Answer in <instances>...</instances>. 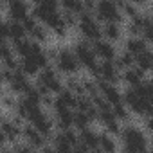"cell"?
<instances>
[{"label": "cell", "instance_id": "cell-1", "mask_svg": "<svg viewBox=\"0 0 153 153\" xmlns=\"http://www.w3.org/2000/svg\"><path fill=\"white\" fill-rule=\"evenodd\" d=\"M123 140L126 146V151L131 153H146V137L144 133L135 126H126L123 130Z\"/></svg>", "mask_w": 153, "mask_h": 153}, {"label": "cell", "instance_id": "cell-2", "mask_svg": "<svg viewBox=\"0 0 153 153\" xmlns=\"http://www.w3.org/2000/svg\"><path fill=\"white\" fill-rule=\"evenodd\" d=\"M94 15L99 18V20H105L106 24L108 22H121L123 20V13L119 11V4H114L110 0H101V2L96 4V9H94Z\"/></svg>", "mask_w": 153, "mask_h": 153}, {"label": "cell", "instance_id": "cell-3", "mask_svg": "<svg viewBox=\"0 0 153 153\" xmlns=\"http://www.w3.org/2000/svg\"><path fill=\"white\" fill-rule=\"evenodd\" d=\"M78 25H79V31H81V34L85 38L94 40V42H99L101 40V27H99L97 20L92 16V13H87V11L81 13Z\"/></svg>", "mask_w": 153, "mask_h": 153}, {"label": "cell", "instance_id": "cell-4", "mask_svg": "<svg viewBox=\"0 0 153 153\" xmlns=\"http://www.w3.org/2000/svg\"><path fill=\"white\" fill-rule=\"evenodd\" d=\"M74 54H76V58H78V61L83 65V67H87L88 70H96L99 65H97V56H96V52H94V47H90L87 42H78L76 43V47H74Z\"/></svg>", "mask_w": 153, "mask_h": 153}, {"label": "cell", "instance_id": "cell-5", "mask_svg": "<svg viewBox=\"0 0 153 153\" xmlns=\"http://www.w3.org/2000/svg\"><path fill=\"white\" fill-rule=\"evenodd\" d=\"M56 63H58V68L63 74H74V72H78V68H79V61H78L76 54L70 49H61L58 52Z\"/></svg>", "mask_w": 153, "mask_h": 153}, {"label": "cell", "instance_id": "cell-6", "mask_svg": "<svg viewBox=\"0 0 153 153\" xmlns=\"http://www.w3.org/2000/svg\"><path fill=\"white\" fill-rule=\"evenodd\" d=\"M97 87H99V92L103 94V97L108 101L110 106H115V105L123 103V96H121V92L117 90L115 85H112V83H108L105 79H99L97 81Z\"/></svg>", "mask_w": 153, "mask_h": 153}, {"label": "cell", "instance_id": "cell-7", "mask_svg": "<svg viewBox=\"0 0 153 153\" xmlns=\"http://www.w3.org/2000/svg\"><path fill=\"white\" fill-rule=\"evenodd\" d=\"M54 13H58V4L54 2V0H42V2H38L33 7V16L36 20H43L45 22Z\"/></svg>", "mask_w": 153, "mask_h": 153}, {"label": "cell", "instance_id": "cell-8", "mask_svg": "<svg viewBox=\"0 0 153 153\" xmlns=\"http://www.w3.org/2000/svg\"><path fill=\"white\" fill-rule=\"evenodd\" d=\"M31 123H33V126L45 137V135H49L51 131H52V121H51V117L47 115V114H43L42 110L40 112H36L31 119H29Z\"/></svg>", "mask_w": 153, "mask_h": 153}, {"label": "cell", "instance_id": "cell-9", "mask_svg": "<svg viewBox=\"0 0 153 153\" xmlns=\"http://www.w3.org/2000/svg\"><path fill=\"white\" fill-rule=\"evenodd\" d=\"M99 76L101 79L114 85L115 81H119V67L115 65V61H103L99 65Z\"/></svg>", "mask_w": 153, "mask_h": 153}, {"label": "cell", "instance_id": "cell-10", "mask_svg": "<svg viewBox=\"0 0 153 153\" xmlns=\"http://www.w3.org/2000/svg\"><path fill=\"white\" fill-rule=\"evenodd\" d=\"M94 52H96V56H101L103 61H114L115 59V47L108 40L94 42Z\"/></svg>", "mask_w": 153, "mask_h": 153}, {"label": "cell", "instance_id": "cell-11", "mask_svg": "<svg viewBox=\"0 0 153 153\" xmlns=\"http://www.w3.org/2000/svg\"><path fill=\"white\" fill-rule=\"evenodd\" d=\"M7 9H9V15H11V20H16V22H24L25 18H29V7L25 2H20V0H15V2H9L7 4Z\"/></svg>", "mask_w": 153, "mask_h": 153}, {"label": "cell", "instance_id": "cell-12", "mask_svg": "<svg viewBox=\"0 0 153 153\" xmlns=\"http://www.w3.org/2000/svg\"><path fill=\"white\" fill-rule=\"evenodd\" d=\"M79 144L83 148H87L88 151H92V149L94 151H99V135H96L92 130L85 128L79 133Z\"/></svg>", "mask_w": 153, "mask_h": 153}, {"label": "cell", "instance_id": "cell-13", "mask_svg": "<svg viewBox=\"0 0 153 153\" xmlns=\"http://www.w3.org/2000/svg\"><path fill=\"white\" fill-rule=\"evenodd\" d=\"M9 85H11V90H13V92H24V94H25V92L31 88V85H29V81H27V76H25L20 68H16V70L13 72V78H11Z\"/></svg>", "mask_w": 153, "mask_h": 153}, {"label": "cell", "instance_id": "cell-14", "mask_svg": "<svg viewBox=\"0 0 153 153\" xmlns=\"http://www.w3.org/2000/svg\"><path fill=\"white\" fill-rule=\"evenodd\" d=\"M56 124H58V128L61 131H65V130L74 126V114L70 112V108L65 106V108H58L56 110Z\"/></svg>", "mask_w": 153, "mask_h": 153}, {"label": "cell", "instance_id": "cell-15", "mask_svg": "<svg viewBox=\"0 0 153 153\" xmlns=\"http://www.w3.org/2000/svg\"><path fill=\"white\" fill-rule=\"evenodd\" d=\"M45 24L54 31V34H58V36H65V34H67V24H65L63 15H61L59 11L54 13V15H51V16L45 20Z\"/></svg>", "mask_w": 153, "mask_h": 153}, {"label": "cell", "instance_id": "cell-16", "mask_svg": "<svg viewBox=\"0 0 153 153\" xmlns=\"http://www.w3.org/2000/svg\"><path fill=\"white\" fill-rule=\"evenodd\" d=\"M22 133H24V137L27 139V142L33 146V148H43L45 144H43V135L31 124V126H24L22 128Z\"/></svg>", "mask_w": 153, "mask_h": 153}, {"label": "cell", "instance_id": "cell-17", "mask_svg": "<svg viewBox=\"0 0 153 153\" xmlns=\"http://www.w3.org/2000/svg\"><path fill=\"white\" fill-rule=\"evenodd\" d=\"M126 51H128L130 54H133V56H139L140 52L148 51V49H146V40L140 38V36H130V38L126 40Z\"/></svg>", "mask_w": 153, "mask_h": 153}, {"label": "cell", "instance_id": "cell-18", "mask_svg": "<svg viewBox=\"0 0 153 153\" xmlns=\"http://www.w3.org/2000/svg\"><path fill=\"white\" fill-rule=\"evenodd\" d=\"M142 70L140 68H128V70H124L123 72V79L130 85V87H139L140 83H142Z\"/></svg>", "mask_w": 153, "mask_h": 153}, {"label": "cell", "instance_id": "cell-19", "mask_svg": "<svg viewBox=\"0 0 153 153\" xmlns=\"http://www.w3.org/2000/svg\"><path fill=\"white\" fill-rule=\"evenodd\" d=\"M52 148L56 149V153H74V149H76L72 144H68V140L63 137V133L54 135V139H52Z\"/></svg>", "mask_w": 153, "mask_h": 153}, {"label": "cell", "instance_id": "cell-20", "mask_svg": "<svg viewBox=\"0 0 153 153\" xmlns=\"http://www.w3.org/2000/svg\"><path fill=\"white\" fill-rule=\"evenodd\" d=\"M20 133V128L13 121H4L2 123V139L4 140H15V137Z\"/></svg>", "mask_w": 153, "mask_h": 153}, {"label": "cell", "instance_id": "cell-21", "mask_svg": "<svg viewBox=\"0 0 153 153\" xmlns=\"http://www.w3.org/2000/svg\"><path fill=\"white\" fill-rule=\"evenodd\" d=\"M99 151L101 153H115L117 151V144L108 133H101L99 135Z\"/></svg>", "mask_w": 153, "mask_h": 153}, {"label": "cell", "instance_id": "cell-22", "mask_svg": "<svg viewBox=\"0 0 153 153\" xmlns=\"http://www.w3.org/2000/svg\"><path fill=\"white\" fill-rule=\"evenodd\" d=\"M142 38L148 43H153V16L142 13Z\"/></svg>", "mask_w": 153, "mask_h": 153}, {"label": "cell", "instance_id": "cell-23", "mask_svg": "<svg viewBox=\"0 0 153 153\" xmlns=\"http://www.w3.org/2000/svg\"><path fill=\"white\" fill-rule=\"evenodd\" d=\"M135 63H137V68H140L142 72L151 68V63H153V52L151 51H144L140 52L139 56H135Z\"/></svg>", "mask_w": 153, "mask_h": 153}, {"label": "cell", "instance_id": "cell-24", "mask_svg": "<svg viewBox=\"0 0 153 153\" xmlns=\"http://www.w3.org/2000/svg\"><path fill=\"white\" fill-rule=\"evenodd\" d=\"M24 33H25V27L22 22L9 20V38H13V42L24 40Z\"/></svg>", "mask_w": 153, "mask_h": 153}, {"label": "cell", "instance_id": "cell-25", "mask_svg": "<svg viewBox=\"0 0 153 153\" xmlns=\"http://www.w3.org/2000/svg\"><path fill=\"white\" fill-rule=\"evenodd\" d=\"M20 70H22L25 76H34V74H38L40 65H38L33 58H22V61H20Z\"/></svg>", "mask_w": 153, "mask_h": 153}, {"label": "cell", "instance_id": "cell-26", "mask_svg": "<svg viewBox=\"0 0 153 153\" xmlns=\"http://www.w3.org/2000/svg\"><path fill=\"white\" fill-rule=\"evenodd\" d=\"M61 7L65 11H70L74 15H81L85 13V2H79V0H63Z\"/></svg>", "mask_w": 153, "mask_h": 153}, {"label": "cell", "instance_id": "cell-27", "mask_svg": "<svg viewBox=\"0 0 153 153\" xmlns=\"http://www.w3.org/2000/svg\"><path fill=\"white\" fill-rule=\"evenodd\" d=\"M103 34L108 38V42H114V40L121 38V29L115 22H108V24L103 25Z\"/></svg>", "mask_w": 153, "mask_h": 153}, {"label": "cell", "instance_id": "cell-28", "mask_svg": "<svg viewBox=\"0 0 153 153\" xmlns=\"http://www.w3.org/2000/svg\"><path fill=\"white\" fill-rule=\"evenodd\" d=\"M133 63H135V56H133V54H130L128 51L121 52V54L115 58V65H117L119 68H124V70L131 68V65H133Z\"/></svg>", "mask_w": 153, "mask_h": 153}, {"label": "cell", "instance_id": "cell-29", "mask_svg": "<svg viewBox=\"0 0 153 153\" xmlns=\"http://www.w3.org/2000/svg\"><path fill=\"white\" fill-rule=\"evenodd\" d=\"M78 97H79V96H76V94L70 92V90H63L61 94H58V99H59L67 108H70V106H76V108H78Z\"/></svg>", "mask_w": 153, "mask_h": 153}, {"label": "cell", "instance_id": "cell-30", "mask_svg": "<svg viewBox=\"0 0 153 153\" xmlns=\"http://www.w3.org/2000/svg\"><path fill=\"white\" fill-rule=\"evenodd\" d=\"M15 49H16V52L22 56V58H29L31 56V52H33V42H29V40H18V42H15Z\"/></svg>", "mask_w": 153, "mask_h": 153}, {"label": "cell", "instance_id": "cell-31", "mask_svg": "<svg viewBox=\"0 0 153 153\" xmlns=\"http://www.w3.org/2000/svg\"><path fill=\"white\" fill-rule=\"evenodd\" d=\"M88 123H90V119H88L87 114H83V112H79V110L74 114V126L78 128V130H85Z\"/></svg>", "mask_w": 153, "mask_h": 153}, {"label": "cell", "instance_id": "cell-32", "mask_svg": "<svg viewBox=\"0 0 153 153\" xmlns=\"http://www.w3.org/2000/svg\"><path fill=\"white\" fill-rule=\"evenodd\" d=\"M112 110H114V115L119 119V121H126L128 119V108H126V105H124V101L123 103H119V105H115V106H112Z\"/></svg>", "mask_w": 153, "mask_h": 153}, {"label": "cell", "instance_id": "cell-33", "mask_svg": "<svg viewBox=\"0 0 153 153\" xmlns=\"http://www.w3.org/2000/svg\"><path fill=\"white\" fill-rule=\"evenodd\" d=\"M61 133H63V137L68 140V144H72L74 148L79 146V135H76V133L72 131V128H68V130H65V131H61Z\"/></svg>", "mask_w": 153, "mask_h": 153}, {"label": "cell", "instance_id": "cell-34", "mask_svg": "<svg viewBox=\"0 0 153 153\" xmlns=\"http://www.w3.org/2000/svg\"><path fill=\"white\" fill-rule=\"evenodd\" d=\"M31 34H33V38L38 40V42H45V40H47V31H45L43 25H40V24L34 27V31H33Z\"/></svg>", "mask_w": 153, "mask_h": 153}, {"label": "cell", "instance_id": "cell-35", "mask_svg": "<svg viewBox=\"0 0 153 153\" xmlns=\"http://www.w3.org/2000/svg\"><path fill=\"white\" fill-rule=\"evenodd\" d=\"M119 6H121V7L124 9V13H126V15H130L131 18L139 15V11H137V6H135V4H130V2H121Z\"/></svg>", "mask_w": 153, "mask_h": 153}, {"label": "cell", "instance_id": "cell-36", "mask_svg": "<svg viewBox=\"0 0 153 153\" xmlns=\"http://www.w3.org/2000/svg\"><path fill=\"white\" fill-rule=\"evenodd\" d=\"M22 24H24V27H25V31H29V33H33V31H34V27L38 25V22H36V18H34L33 15H31L29 18H25V20H24Z\"/></svg>", "mask_w": 153, "mask_h": 153}, {"label": "cell", "instance_id": "cell-37", "mask_svg": "<svg viewBox=\"0 0 153 153\" xmlns=\"http://www.w3.org/2000/svg\"><path fill=\"white\" fill-rule=\"evenodd\" d=\"M63 20H65L67 25H72V24H76V22H79V18H76V15L70 13V11H63Z\"/></svg>", "mask_w": 153, "mask_h": 153}, {"label": "cell", "instance_id": "cell-38", "mask_svg": "<svg viewBox=\"0 0 153 153\" xmlns=\"http://www.w3.org/2000/svg\"><path fill=\"white\" fill-rule=\"evenodd\" d=\"M15 151H16V153H36L31 144H18V146L15 148Z\"/></svg>", "mask_w": 153, "mask_h": 153}, {"label": "cell", "instance_id": "cell-39", "mask_svg": "<svg viewBox=\"0 0 153 153\" xmlns=\"http://www.w3.org/2000/svg\"><path fill=\"white\" fill-rule=\"evenodd\" d=\"M42 103L45 105V106H54V99L47 94V96H42Z\"/></svg>", "mask_w": 153, "mask_h": 153}, {"label": "cell", "instance_id": "cell-40", "mask_svg": "<svg viewBox=\"0 0 153 153\" xmlns=\"http://www.w3.org/2000/svg\"><path fill=\"white\" fill-rule=\"evenodd\" d=\"M146 128L153 133V117H148V119H146Z\"/></svg>", "mask_w": 153, "mask_h": 153}, {"label": "cell", "instance_id": "cell-41", "mask_svg": "<svg viewBox=\"0 0 153 153\" xmlns=\"http://www.w3.org/2000/svg\"><path fill=\"white\" fill-rule=\"evenodd\" d=\"M4 105H6V106H16V105L13 103V99H11L9 96H6V97H4Z\"/></svg>", "mask_w": 153, "mask_h": 153}, {"label": "cell", "instance_id": "cell-42", "mask_svg": "<svg viewBox=\"0 0 153 153\" xmlns=\"http://www.w3.org/2000/svg\"><path fill=\"white\" fill-rule=\"evenodd\" d=\"M74 153H90V151H88L87 148H83V146H78V148L74 149Z\"/></svg>", "mask_w": 153, "mask_h": 153}, {"label": "cell", "instance_id": "cell-43", "mask_svg": "<svg viewBox=\"0 0 153 153\" xmlns=\"http://www.w3.org/2000/svg\"><path fill=\"white\" fill-rule=\"evenodd\" d=\"M42 153H56V149H54V148H51V146H43Z\"/></svg>", "mask_w": 153, "mask_h": 153}, {"label": "cell", "instance_id": "cell-44", "mask_svg": "<svg viewBox=\"0 0 153 153\" xmlns=\"http://www.w3.org/2000/svg\"><path fill=\"white\" fill-rule=\"evenodd\" d=\"M4 153H16V151H7V149H4Z\"/></svg>", "mask_w": 153, "mask_h": 153}, {"label": "cell", "instance_id": "cell-45", "mask_svg": "<svg viewBox=\"0 0 153 153\" xmlns=\"http://www.w3.org/2000/svg\"><path fill=\"white\" fill-rule=\"evenodd\" d=\"M146 153H153V151H146Z\"/></svg>", "mask_w": 153, "mask_h": 153}, {"label": "cell", "instance_id": "cell-46", "mask_svg": "<svg viewBox=\"0 0 153 153\" xmlns=\"http://www.w3.org/2000/svg\"><path fill=\"white\" fill-rule=\"evenodd\" d=\"M151 70H153V63H151Z\"/></svg>", "mask_w": 153, "mask_h": 153}, {"label": "cell", "instance_id": "cell-47", "mask_svg": "<svg viewBox=\"0 0 153 153\" xmlns=\"http://www.w3.org/2000/svg\"><path fill=\"white\" fill-rule=\"evenodd\" d=\"M124 153H131V151H124Z\"/></svg>", "mask_w": 153, "mask_h": 153}]
</instances>
